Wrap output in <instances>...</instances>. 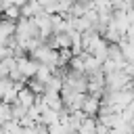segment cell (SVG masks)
<instances>
[{"instance_id": "6da1fadb", "label": "cell", "mask_w": 134, "mask_h": 134, "mask_svg": "<svg viewBox=\"0 0 134 134\" xmlns=\"http://www.w3.org/2000/svg\"><path fill=\"white\" fill-rule=\"evenodd\" d=\"M38 67H40V63L34 61V59H17V69H19V73H21L23 80H27V77H36Z\"/></svg>"}, {"instance_id": "7a4b0ae2", "label": "cell", "mask_w": 134, "mask_h": 134, "mask_svg": "<svg viewBox=\"0 0 134 134\" xmlns=\"http://www.w3.org/2000/svg\"><path fill=\"white\" fill-rule=\"evenodd\" d=\"M10 119H15L13 117V105L6 103V100H0V126L8 124Z\"/></svg>"}]
</instances>
